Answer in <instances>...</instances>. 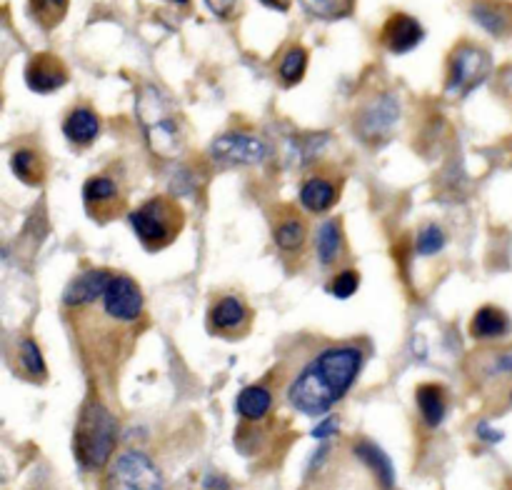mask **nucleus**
Here are the masks:
<instances>
[{"mask_svg": "<svg viewBox=\"0 0 512 490\" xmlns=\"http://www.w3.org/2000/svg\"><path fill=\"white\" fill-rule=\"evenodd\" d=\"M363 370V353L355 345H330L308 360L288 385V400L303 415L318 418L348 395Z\"/></svg>", "mask_w": 512, "mask_h": 490, "instance_id": "obj_1", "label": "nucleus"}, {"mask_svg": "<svg viewBox=\"0 0 512 490\" xmlns=\"http://www.w3.org/2000/svg\"><path fill=\"white\" fill-rule=\"evenodd\" d=\"M138 120L150 150L160 158H178L185 148V125L173 98L155 85H143L138 93Z\"/></svg>", "mask_w": 512, "mask_h": 490, "instance_id": "obj_2", "label": "nucleus"}, {"mask_svg": "<svg viewBox=\"0 0 512 490\" xmlns=\"http://www.w3.org/2000/svg\"><path fill=\"white\" fill-rule=\"evenodd\" d=\"M75 458L83 470H100L110 463L118 445V420L100 400H85L73 435Z\"/></svg>", "mask_w": 512, "mask_h": 490, "instance_id": "obj_3", "label": "nucleus"}, {"mask_svg": "<svg viewBox=\"0 0 512 490\" xmlns=\"http://www.w3.org/2000/svg\"><path fill=\"white\" fill-rule=\"evenodd\" d=\"M130 225L145 250H165L185 228V210L170 195H155L130 213Z\"/></svg>", "mask_w": 512, "mask_h": 490, "instance_id": "obj_4", "label": "nucleus"}, {"mask_svg": "<svg viewBox=\"0 0 512 490\" xmlns=\"http://www.w3.org/2000/svg\"><path fill=\"white\" fill-rule=\"evenodd\" d=\"M493 70V58L475 43H460L448 58V83L445 88L455 95H468L485 83Z\"/></svg>", "mask_w": 512, "mask_h": 490, "instance_id": "obj_5", "label": "nucleus"}, {"mask_svg": "<svg viewBox=\"0 0 512 490\" xmlns=\"http://www.w3.org/2000/svg\"><path fill=\"white\" fill-rule=\"evenodd\" d=\"M105 490H163V478L148 455L125 450L110 465Z\"/></svg>", "mask_w": 512, "mask_h": 490, "instance_id": "obj_6", "label": "nucleus"}, {"mask_svg": "<svg viewBox=\"0 0 512 490\" xmlns=\"http://www.w3.org/2000/svg\"><path fill=\"white\" fill-rule=\"evenodd\" d=\"M83 203L85 213H88L95 223L108 225L125 213L128 198H125V190L123 185L118 183V178H113L110 173H98L93 175V178L85 180Z\"/></svg>", "mask_w": 512, "mask_h": 490, "instance_id": "obj_7", "label": "nucleus"}, {"mask_svg": "<svg viewBox=\"0 0 512 490\" xmlns=\"http://www.w3.org/2000/svg\"><path fill=\"white\" fill-rule=\"evenodd\" d=\"M255 313L238 295H220L208 313V330L225 340L245 338L253 328Z\"/></svg>", "mask_w": 512, "mask_h": 490, "instance_id": "obj_8", "label": "nucleus"}, {"mask_svg": "<svg viewBox=\"0 0 512 490\" xmlns=\"http://www.w3.org/2000/svg\"><path fill=\"white\" fill-rule=\"evenodd\" d=\"M100 305L115 320H120L125 325H135V328H138L140 318L145 313L143 290L138 288V283L130 275H113L108 290L100 298Z\"/></svg>", "mask_w": 512, "mask_h": 490, "instance_id": "obj_9", "label": "nucleus"}, {"mask_svg": "<svg viewBox=\"0 0 512 490\" xmlns=\"http://www.w3.org/2000/svg\"><path fill=\"white\" fill-rule=\"evenodd\" d=\"M270 225H273V240L278 245L280 255L285 260H295L298 255L305 253L308 245V218L300 213L298 208L288 203H280L270 215Z\"/></svg>", "mask_w": 512, "mask_h": 490, "instance_id": "obj_10", "label": "nucleus"}, {"mask_svg": "<svg viewBox=\"0 0 512 490\" xmlns=\"http://www.w3.org/2000/svg\"><path fill=\"white\" fill-rule=\"evenodd\" d=\"M400 115V105L393 95L378 93L370 100H365L358 110V118H355V128L358 135L368 143H383L390 135V130L395 128V120Z\"/></svg>", "mask_w": 512, "mask_h": 490, "instance_id": "obj_11", "label": "nucleus"}, {"mask_svg": "<svg viewBox=\"0 0 512 490\" xmlns=\"http://www.w3.org/2000/svg\"><path fill=\"white\" fill-rule=\"evenodd\" d=\"M268 145L248 133H225L213 143V158L230 165H255L265 160Z\"/></svg>", "mask_w": 512, "mask_h": 490, "instance_id": "obj_12", "label": "nucleus"}, {"mask_svg": "<svg viewBox=\"0 0 512 490\" xmlns=\"http://www.w3.org/2000/svg\"><path fill=\"white\" fill-rule=\"evenodd\" d=\"M425 38V30L413 15L408 13H393L383 23V30H380V43L385 45V50L395 55L410 53V50L418 48Z\"/></svg>", "mask_w": 512, "mask_h": 490, "instance_id": "obj_13", "label": "nucleus"}, {"mask_svg": "<svg viewBox=\"0 0 512 490\" xmlns=\"http://www.w3.org/2000/svg\"><path fill=\"white\" fill-rule=\"evenodd\" d=\"M68 78V68L53 53L35 55V58H30L28 68H25V83L33 93H53V90L63 88Z\"/></svg>", "mask_w": 512, "mask_h": 490, "instance_id": "obj_14", "label": "nucleus"}, {"mask_svg": "<svg viewBox=\"0 0 512 490\" xmlns=\"http://www.w3.org/2000/svg\"><path fill=\"white\" fill-rule=\"evenodd\" d=\"M340 180L333 173H315L300 188V205L308 213H328L340 195Z\"/></svg>", "mask_w": 512, "mask_h": 490, "instance_id": "obj_15", "label": "nucleus"}, {"mask_svg": "<svg viewBox=\"0 0 512 490\" xmlns=\"http://www.w3.org/2000/svg\"><path fill=\"white\" fill-rule=\"evenodd\" d=\"M110 280H113V273L110 270H88V273L78 275L73 283L68 285V290L63 293V305L65 310H75L83 308V305L95 303L105 295L108 290Z\"/></svg>", "mask_w": 512, "mask_h": 490, "instance_id": "obj_16", "label": "nucleus"}, {"mask_svg": "<svg viewBox=\"0 0 512 490\" xmlns=\"http://www.w3.org/2000/svg\"><path fill=\"white\" fill-rule=\"evenodd\" d=\"M63 133L70 143L85 148V145H90L95 138H98L100 118L90 108L80 105V108H73L68 115H65Z\"/></svg>", "mask_w": 512, "mask_h": 490, "instance_id": "obj_17", "label": "nucleus"}, {"mask_svg": "<svg viewBox=\"0 0 512 490\" xmlns=\"http://www.w3.org/2000/svg\"><path fill=\"white\" fill-rule=\"evenodd\" d=\"M470 333L475 340H495L505 338L512 333V320L505 310L495 308V305H485L478 313L473 315V323H470Z\"/></svg>", "mask_w": 512, "mask_h": 490, "instance_id": "obj_18", "label": "nucleus"}, {"mask_svg": "<svg viewBox=\"0 0 512 490\" xmlns=\"http://www.w3.org/2000/svg\"><path fill=\"white\" fill-rule=\"evenodd\" d=\"M345 250V235H343V223L338 218L325 220L323 225L315 233V253H318L320 265L330 268L340 260Z\"/></svg>", "mask_w": 512, "mask_h": 490, "instance_id": "obj_19", "label": "nucleus"}, {"mask_svg": "<svg viewBox=\"0 0 512 490\" xmlns=\"http://www.w3.org/2000/svg\"><path fill=\"white\" fill-rule=\"evenodd\" d=\"M10 168H13L15 178L20 183L30 185V188H38L45 183V175H48V165L45 158L33 148H18L10 155Z\"/></svg>", "mask_w": 512, "mask_h": 490, "instance_id": "obj_20", "label": "nucleus"}, {"mask_svg": "<svg viewBox=\"0 0 512 490\" xmlns=\"http://www.w3.org/2000/svg\"><path fill=\"white\" fill-rule=\"evenodd\" d=\"M273 410V393L265 385H248L238 395V415L245 423H263Z\"/></svg>", "mask_w": 512, "mask_h": 490, "instance_id": "obj_21", "label": "nucleus"}, {"mask_svg": "<svg viewBox=\"0 0 512 490\" xmlns=\"http://www.w3.org/2000/svg\"><path fill=\"white\" fill-rule=\"evenodd\" d=\"M353 453L360 463L368 465L373 470V475L378 478V483L383 485L385 490H390L395 485V468L390 463V458L385 455V450H380L378 445L370 443V440H358L353 445Z\"/></svg>", "mask_w": 512, "mask_h": 490, "instance_id": "obj_22", "label": "nucleus"}, {"mask_svg": "<svg viewBox=\"0 0 512 490\" xmlns=\"http://www.w3.org/2000/svg\"><path fill=\"white\" fill-rule=\"evenodd\" d=\"M415 400H418L420 415H423L425 423L430 428H438L445 418V410H448V405H445V390L435 383H425L415 393Z\"/></svg>", "mask_w": 512, "mask_h": 490, "instance_id": "obj_23", "label": "nucleus"}, {"mask_svg": "<svg viewBox=\"0 0 512 490\" xmlns=\"http://www.w3.org/2000/svg\"><path fill=\"white\" fill-rule=\"evenodd\" d=\"M18 365H20V373H23V378L30 380V383H43V380L48 378L45 358L33 338H23L18 343Z\"/></svg>", "mask_w": 512, "mask_h": 490, "instance_id": "obj_24", "label": "nucleus"}, {"mask_svg": "<svg viewBox=\"0 0 512 490\" xmlns=\"http://www.w3.org/2000/svg\"><path fill=\"white\" fill-rule=\"evenodd\" d=\"M68 3L70 0H30L28 13L40 28L50 30L65 18V13H68Z\"/></svg>", "mask_w": 512, "mask_h": 490, "instance_id": "obj_25", "label": "nucleus"}, {"mask_svg": "<svg viewBox=\"0 0 512 490\" xmlns=\"http://www.w3.org/2000/svg\"><path fill=\"white\" fill-rule=\"evenodd\" d=\"M305 10L313 18L320 20H340L348 18L355 8V0H300Z\"/></svg>", "mask_w": 512, "mask_h": 490, "instance_id": "obj_26", "label": "nucleus"}, {"mask_svg": "<svg viewBox=\"0 0 512 490\" xmlns=\"http://www.w3.org/2000/svg\"><path fill=\"white\" fill-rule=\"evenodd\" d=\"M305 70H308V50L300 48V45H293L283 55V60H280V80L285 85H295L305 78Z\"/></svg>", "mask_w": 512, "mask_h": 490, "instance_id": "obj_27", "label": "nucleus"}, {"mask_svg": "<svg viewBox=\"0 0 512 490\" xmlns=\"http://www.w3.org/2000/svg\"><path fill=\"white\" fill-rule=\"evenodd\" d=\"M473 18L493 35H503L505 30H508V15H505L498 5L478 3L473 8Z\"/></svg>", "mask_w": 512, "mask_h": 490, "instance_id": "obj_28", "label": "nucleus"}, {"mask_svg": "<svg viewBox=\"0 0 512 490\" xmlns=\"http://www.w3.org/2000/svg\"><path fill=\"white\" fill-rule=\"evenodd\" d=\"M445 245V233L440 225H425L423 230L418 233V253L420 255H435L440 253Z\"/></svg>", "mask_w": 512, "mask_h": 490, "instance_id": "obj_29", "label": "nucleus"}, {"mask_svg": "<svg viewBox=\"0 0 512 490\" xmlns=\"http://www.w3.org/2000/svg\"><path fill=\"white\" fill-rule=\"evenodd\" d=\"M358 285H360V275L355 273V270H340V273L330 280V293H333L335 298L345 300L350 298V295H355Z\"/></svg>", "mask_w": 512, "mask_h": 490, "instance_id": "obj_30", "label": "nucleus"}, {"mask_svg": "<svg viewBox=\"0 0 512 490\" xmlns=\"http://www.w3.org/2000/svg\"><path fill=\"white\" fill-rule=\"evenodd\" d=\"M205 5L218 18H230L235 13V8H238V0H205Z\"/></svg>", "mask_w": 512, "mask_h": 490, "instance_id": "obj_31", "label": "nucleus"}, {"mask_svg": "<svg viewBox=\"0 0 512 490\" xmlns=\"http://www.w3.org/2000/svg\"><path fill=\"white\" fill-rule=\"evenodd\" d=\"M335 430H338V425H335V420L330 418V420H325V423H320L318 428L313 430V435L315 438H328V435H333Z\"/></svg>", "mask_w": 512, "mask_h": 490, "instance_id": "obj_32", "label": "nucleus"}, {"mask_svg": "<svg viewBox=\"0 0 512 490\" xmlns=\"http://www.w3.org/2000/svg\"><path fill=\"white\" fill-rule=\"evenodd\" d=\"M478 435L483 440H488V443H500V440H503V433H498V430H490L488 425H480Z\"/></svg>", "mask_w": 512, "mask_h": 490, "instance_id": "obj_33", "label": "nucleus"}, {"mask_svg": "<svg viewBox=\"0 0 512 490\" xmlns=\"http://www.w3.org/2000/svg\"><path fill=\"white\" fill-rule=\"evenodd\" d=\"M260 3L270 10H280V13H288L290 8V0H260Z\"/></svg>", "mask_w": 512, "mask_h": 490, "instance_id": "obj_34", "label": "nucleus"}, {"mask_svg": "<svg viewBox=\"0 0 512 490\" xmlns=\"http://www.w3.org/2000/svg\"><path fill=\"white\" fill-rule=\"evenodd\" d=\"M173 3H178V5H188L190 0H173Z\"/></svg>", "mask_w": 512, "mask_h": 490, "instance_id": "obj_35", "label": "nucleus"}, {"mask_svg": "<svg viewBox=\"0 0 512 490\" xmlns=\"http://www.w3.org/2000/svg\"><path fill=\"white\" fill-rule=\"evenodd\" d=\"M510 403H512V390H510Z\"/></svg>", "mask_w": 512, "mask_h": 490, "instance_id": "obj_36", "label": "nucleus"}]
</instances>
